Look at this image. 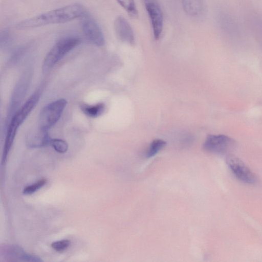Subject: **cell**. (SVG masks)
<instances>
[{
	"mask_svg": "<svg viewBox=\"0 0 262 262\" xmlns=\"http://www.w3.org/2000/svg\"><path fill=\"white\" fill-rule=\"evenodd\" d=\"M87 12L80 4H73L52 10L19 22L16 28L23 30L51 24L68 22L80 18Z\"/></svg>",
	"mask_w": 262,
	"mask_h": 262,
	"instance_id": "1",
	"label": "cell"
},
{
	"mask_svg": "<svg viewBox=\"0 0 262 262\" xmlns=\"http://www.w3.org/2000/svg\"><path fill=\"white\" fill-rule=\"evenodd\" d=\"M39 98L40 92L37 91L17 110L6 126V136L2 158V164H5L7 161L18 128L34 109Z\"/></svg>",
	"mask_w": 262,
	"mask_h": 262,
	"instance_id": "2",
	"label": "cell"
},
{
	"mask_svg": "<svg viewBox=\"0 0 262 262\" xmlns=\"http://www.w3.org/2000/svg\"><path fill=\"white\" fill-rule=\"evenodd\" d=\"M81 42V39L75 36L63 37L58 40L45 56L42 63V71L47 73L51 70L69 52Z\"/></svg>",
	"mask_w": 262,
	"mask_h": 262,
	"instance_id": "3",
	"label": "cell"
},
{
	"mask_svg": "<svg viewBox=\"0 0 262 262\" xmlns=\"http://www.w3.org/2000/svg\"><path fill=\"white\" fill-rule=\"evenodd\" d=\"M67 104V100L61 98L45 106L39 115L38 127L48 131L58 121Z\"/></svg>",
	"mask_w": 262,
	"mask_h": 262,
	"instance_id": "4",
	"label": "cell"
},
{
	"mask_svg": "<svg viewBox=\"0 0 262 262\" xmlns=\"http://www.w3.org/2000/svg\"><path fill=\"white\" fill-rule=\"evenodd\" d=\"M30 79V71H27L24 73L16 83L12 92L9 104L5 127L14 113L19 108L20 104L26 95Z\"/></svg>",
	"mask_w": 262,
	"mask_h": 262,
	"instance_id": "5",
	"label": "cell"
},
{
	"mask_svg": "<svg viewBox=\"0 0 262 262\" xmlns=\"http://www.w3.org/2000/svg\"><path fill=\"white\" fill-rule=\"evenodd\" d=\"M236 146L235 141L232 138L224 135L208 136L204 144V149L212 154L229 155Z\"/></svg>",
	"mask_w": 262,
	"mask_h": 262,
	"instance_id": "6",
	"label": "cell"
},
{
	"mask_svg": "<svg viewBox=\"0 0 262 262\" xmlns=\"http://www.w3.org/2000/svg\"><path fill=\"white\" fill-rule=\"evenodd\" d=\"M81 18V26L85 38L98 47L103 46L105 38L103 32L95 20L87 12Z\"/></svg>",
	"mask_w": 262,
	"mask_h": 262,
	"instance_id": "7",
	"label": "cell"
},
{
	"mask_svg": "<svg viewBox=\"0 0 262 262\" xmlns=\"http://www.w3.org/2000/svg\"><path fill=\"white\" fill-rule=\"evenodd\" d=\"M145 9L149 17L153 35L158 40L163 27V12L158 0H144Z\"/></svg>",
	"mask_w": 262,
	"mask_h": 262,
	"instance_id": "8",
	"label": "cell"
},
{
	"mask_svg": "<svg viewBox=\"0 0 262 262\" xmlns=\"http://www.w3.org/2000/svg\"><path fill=\"white\" fill-rule=\"evenodd\" d=\"M226 162L232 172L240 181L249 184L256 182L255 176L241 160L229 155Z\"/></svg>",
	"mask_w": 262,
	"mask_h": 262,
	"instance_id": "9",
	"label": "cell"
},
{
	"mask_svg": "<svg viewBox=\"0 0 262 262\" xmlns=\"http://www.w3.org/2000/svg\"><path fill=\"white\" fill-rule=\"evenodd\" d=\"M114 28L117 37L121 41L134 45L135 38L129 23L122 15L117 16L114 21Z\"/></svg>",
	"mask_w": 262,
	"mask_h": 262,
	"instance_id": "10",
	"label": "cell"
},
{
	"mask_svg": "<svg viewBox=\"0 0 262 262\" xmlns=\"http://www.w3.org/2000/svg\"><path fill=\"white\" fill-rule=\"evenodd\" d=\"M51 139L48 130L38 127L28 134L26 143L29 148H40L50 145Z\"/></svg>",
	"mask_w": 262,
	"mask_h": 262,
	"instance_id": "11",
	"label": "cell"
},
{
	"mask_svg": "<svg viewBox=\"0 0 262 262\" xmlns=\"http://www.w3.org/2000/svg\"><path fill=\"white\" fill-rule=\"evenodd\" d=\"M4 253L8 258L16 259V260L28 261H41V259L38 256L26 253L24 249L18 245L7 246L4 249Z\"/></svg>",
	"mask_w": 262,
	"mask_h": 262,
	"instance_id": "12",
	"label": "cell"
},
{
	"mask_svg": "<svg viewBox=\"0 0 262 262\" xmlns=\"http://www.w3.org/2000/svg\"><path fill=\"white\" fill-rule=\"evenodd\" d=\"M184 12L189 16L198 17L204 10L203 0H181Z\"/></svg>",
	"mask_w": 262,
	"mask_h": 262,
	"instance_id": "13",
	"label": "cell"
},
{
	"mask_svg": "<svg viewBox=\"0 0 262 262\" xmlns=\"http://www.w3.org/2000/svg\"><path fill=\"white\" fill-rule=\"evenodd\" d=\"M80 109L86 116L91 118H96L101 115L105 111V105L103 103L95 104H81Z\"/></svg>",
	"mask_w": 262,
	"mask_h": 262,
	"instance_id": "14",
	"label": "cell"
},
{
	"mask_svg": "<svg viewBox=\"0 0 262 262\" xmlns=\"http://www.w3.org/2000/svg\"><path fill=\"white\" fill-rule=\"evenodd\" d=\"M125 10L128 15L132 18L136 19L139 16L135 0H116Z\"/></svg>",
	"mask_w": 262,
	"mask_h": 262,
	"instance_id": "15",
	"label": "cell"
},
{
	"mask_svg": "<svg viewBox=\"0 0 262 262\" xmlns=\"http://www.w3.org/2000/svg\"><path fill=\"white\" fill-rule=\"evenodd\" d=\"M166 143L161 139H155L150 143L147 151V157L151 158L155 156L160 150H161Z\"/></svg>",
	"mask_w": 262,
	"mask_h": 262,
	"instance_id": "16",
	"label": "cell"
},
{
	"mask_svg": "<svg viewBox=\"0 0 262 262\" xmlns=\"http://www.w3.org/2000/svg\"><path fill=\"white\" fill-rule=\"evenodd\" d=\"M50 145L58 152L63 154L68 149V144L66 141L60 139H52Z\"/></svg>",
	"mask_w": 262,
	"mask_h": 262,
	"instance_id": "17",
	"label": "cell"
},
{
	"mask_svg": "<svg viewBox=\"0 0 262 262\" xmlns=\"http://www.w3.org/2000/svg\"><path fill=\"white\" fill-rule=\"evenodd\" d=\"M46 183V179H40L35 183L25 187L23 192L24 194L26 195L33 194L35 191L42 187Z\"/></svg>",
	"mask_w": 262,
	"mask_h": 262,
	"instance_id": "18",
	"label": "cell"
},
{
	"mask_svg": "<svg viewBox=\"0 0 262 262\" xmlns=\"http://www.w3.org/2000/svg\"><path fill=\"white\" fill-rule=\"evenodd\" d=\"M70 245V241L68 239H62L56 241L51 244L52 248L56 251L62 252L66 250Z\"/></svg>",
	"mask_w": 262,
	"mask_h": 262,
	"instance_id": "19",
	"label": "cell"
},
{
	"mask_svg": "<svg viewBox=\"0 0 262 262\" xmlns=\"http://www.w3.org/2000/svg\"><path fill=\"white\" fill-rule=\"evenodd\" d=\"M11 40V34L9 30L4 29L1 31L0 45L1 48L7 47Z\"/></svg>",
	"mask_w": 262,
	"mask_h": 262,
	"instance_id": "20",
	"label": "cell"
}]
</instances>
